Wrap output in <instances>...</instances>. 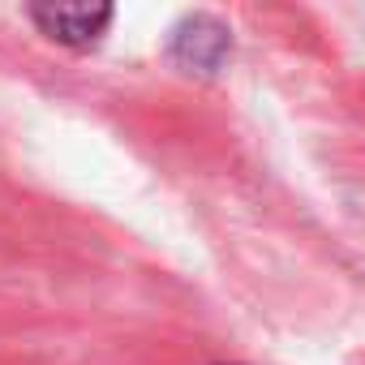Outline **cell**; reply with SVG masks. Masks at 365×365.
<instances>
[{
  "label": "cell",
  "instance_id": "1",
  "mask_svg": "<svg viewBox=\"0 0 365 365\" xmlns=\"http://www.w3.org/2000/svg\"><path fill=\"white\" fill-rule=\"evenodd\" d=\"M31 18H35V22L43 26V35H52L56 43L91 48V43H99V35L108 31L112 9H108V5H35Z\"/></svg>",
  "mask_w": 365,
  "mask_h": 365
}]
</instances>
